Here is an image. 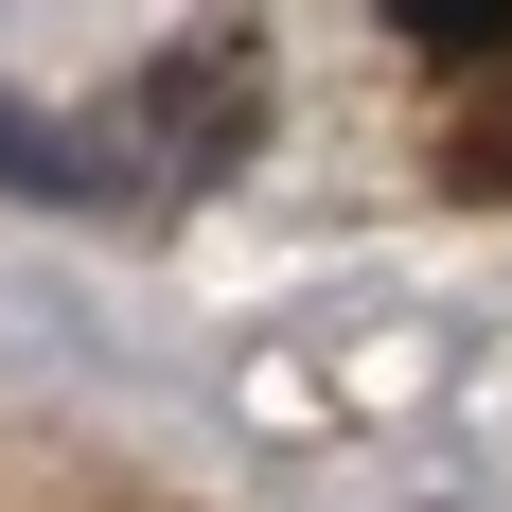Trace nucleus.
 <instances>
[{
  "instance_id": "obj_1",
  "label": "nucleus",
  "mask_w": 512,
  "mask_h": 512,
  "mask_svg": "<svg viewBox=\"0 0 512 512\" xmlns=\"http://www.w3.org/2000/svg\"><path fill=\"white\" fill-rule=\"evenodd\" d=\"M142 142H159V159H230V142H248V53L159 71V89H142Z\"/></svg>"
},
{
  "instance_id": "obj_2",
  "label": "nucleus",
  "mask_w": 512,
  "mask_h": 512,
  "mask_svg": "<svg viewBox=\"0 0 512 512\" xmlns=\"http://www.w3.org/2000/svg\"><path fill=\"white\" fill-rule=\"evenodd\" d=\"M389 36L424 53V89H512V0H407Z\"/></svg>"
},
{
  "instance_id": "obj_3",
  "label": "nucleus",
  "mask_w": 512,
  "mask_h": 512,
  "mask_svg": "<svg viewBox=\"0 0 512 512\" xmlns=\"http://www.w3.org/2000/svg\"><path fill=\"white\" fill-rule=\"evenodd\" d=\"M442 195H512V89H442Z\"/></svg>"
},
{
  "instance_id": "obj_4",
  "label": "nucleus",
  "mask_w": 512,
  "mask_h": 512,
  "mask_svg": "<svg viewBox=\"0 0 512 512\" xmlns=\"http://www.w3.org/2000/svg\"><path fill=\"white\" fill-rule=\"evenodd\" d=\"M0 195H71V159H53V124H0Z\"/></svg>"
}]
</instances>
